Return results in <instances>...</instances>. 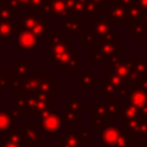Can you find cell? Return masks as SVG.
<instances>
[{"instance_id": "6da1fadb", "label": "cell", "mask_w": 147, "mask_h": 147, "mask_svg": "<svg viewBox=\"0 0 147 147\" xmlns=\"http://www.w3.org/2000/svg\"><path fill=\"white\" fill-rule=\"evenodd\" d=\"M39 127H41L45 132L48 133H56L62 127L63 119L60 114H55L53 110H47L41 113L38 117Z\"/></svg>"}, {"instance_id": "7a4b0ae2", "label": "cell", "mask_w": 147, "mask_h": 147, "mask_svg": "<svg viewBox=\"0 0 147 147\" xmlns=\"http://www.w3.org/2000/svg\"><path fill=\"white\" fill-rule=\"evenodd\" d=\"M129 102L139 109L142 118H147V93L146 92L141 91L138 86L130 88Z\"/></svg>"}, {"instance_id": "3957f363", "label": "cell", "mask_w": 147, "mask_h": 147, "mask_svg": "<svg viewBox=\"0 0 147 147\" xmlns=\"http://www.w3.org/2000/svg\"><path fill=\"white\" fill-rule=\"evenodd\" d=\"M22 116L21 113H18L16 109H0V134L7 132L10 130L13 124H16L18 118Z\"/></svg>"}, {"instance_id": "277c9868", "label": "cell", "mask_w": 147, "mask_h": 147, "mask_svg": "<svg viewBox=\"0 0 147 147\" xmlns=\"http://www.w3.org/2000/svg\"><path fill=\"white\" fill-rule=\"evenodd\" d=\"M22 131L26 144L29 145H41L44 144V134L39 132V125L33 123H25L22 126Z\"/></svg>"}, {"instance_id": "5b68a950", "label": "cell", "mask_w": 147, "mask_h": 147, "mask_svg": "<svg viewBox=\"0 0 147 147\" xmlns=\"http://www.w3.org/2000/svg\"><path fill=\"white\" fill-rule=\"evenodd\" d=\"M119 136H121L119 129L114 124H108L103 127L101 132V141L106 147H115Z\"/></svg>"}, {"instance_id": "8992f818", "label": "cell", "mask_w": 147, "mask_h": 147, "mask_svg": "<svg viewBox=\"0 0 147 147\" xmlns=\"http://www.w3.org/2000/svg\"><path fill=\"white\" fill-rule=\"evenodd\" d=\"M33 68L29 65L26 61H15L13 62V77L15 80H22L30 75H32Z\"/></svg>"}, {"instance_id": "52a82bcc", "label": "cell", "mask_w": 147, "mask_h": 147, "mask_svg": "<svg viewBox=\"0 0 147 147\" xmlns=\"http://www.w3.org/2000/svg\"><path fill=\"white\" fill-rule=\"evenodd\" d=\"M1 136H2V141L14 142V144L21 145L23 147L26 145V141H25V138H24L22 129H10L7 132L2 133Z\"/></svg>"}, {"instance_id": "ba28073f", "label": "cell", "mask_w": 147, "mask_h": 147, "mask_svg": "<svg viewBox=\"0 0 147 147\" xmlns=\"http://www.w3.org/2000/svg\"><path fill=\"white\" fill-rule=\"evenodd\" d=\"M121 105V116L123 119H142V116L137 107H134L132 103L122 102Z\"/></svg>"}, {"instance_id": "9c48e42d", "label": "cell", "mask_w": 147, "mask_h": 147, "mask_svg": "<svg viewBox=\"0 0 147 147\" xmlns=\"http://www.w3.org/2000/svg\"><path fill=\"white\" fill-rule=\"evenodd\" d=\"M79 136H77L74 130H65V132L60 136V147H79Z\"/></svg>"}, {"instance_id": "30bf717a", "label": "cell", "mask_w": 147, "mask_h": 147, "mask_svg": "<svg viewBox=\"0 0 147 147\" xmlns=\"http://www.w3.org/2000/svg\"><path fill=\"white\" fill-rule=\"evenodd\" d=\"M37 47V38L30 32H22L18 37V49H34Z\"/></svg>"}, {"instance_id": "8fae6325", "label": "cell", "mask_w": 147, "mask_h": 147, "mask_svg": "<svg viewBox=\"0 0 147 147\" xmlns=\"http://www.w3.org/2000/svg\"><path fill=\"white\" fill-rule=\"evenodd\" d=\"M76 80L80 83L82 86L85 87L87 92L91 91L93 86H95V72L94 71H83L79 76L76 77Z\"/></svg>"}, {"instance_id": "7c38bea8", "label": "cell", "mask_w": 147, "mask_h": 147, "mask_svg": "<svg viewBox=\"0 0 147 147\" xmlns=\"http://www.w3.org/2000/svg\"><path fill=\"white\" fill-rule=\"evenodd\" d=\"M107 82L110 83L117 91L121 90V88H124V87H127L130 83H127L124 78H122L121 76L116 75L114 71H108L107 72Z\"/></svg>"}, {"instance_id": "4fadbf2b", "label": "cell", "mask_w": 147, "mask_h": 147, "mask_svg": "<svg viewBox=\"0 0 147 147\" xmlns=\"http://www.w3.org/2000/svg\"><path fill=\"white\" fill-rule=\"evenodd\" d=\"M65 111H72V113H84L85 110V103L80 101L79 98H71L67 103H65Z\"/></svg>"}, {"instance_id": "5bb4252c", "label": "cell", "mask_w": 147, "mask_h": 147, "mask_svg": "<svg viewBox=\"0 0 147 147\" xmlns=\"http://www.w3.org/2000/svg\"><path fill=\"white\" fill-rule=\"evenodd\" d=\"M106 107V116L114 118V117H121V105L116 101H107L103 103Z\"/></svg>"}, {"instance_id": "9a60e30c", "label": "cell", "mask_w": 147, "mask_h": 147, "mask_svg": "<svg viewBox=\"0 0 147 147\" xmlns=\"http://www.w3.org/2000/svg\"><path fill=\"white\" fill-rule=\"evenodd\" d=\"M102 96H106L108 101H116V90L108 82H102Z\"/></svg>"}, {"instance_id": "2e32d148", "label": "cell", "mask_w": 147, "mask_h": 147, "mask_svg": "<svg viewBox=\"0 0 147 147\" xmlns=\"http://www.w3.org/2000/svg\"><path fill=\"white\" fill-rule=\"evenodd\" d=\"M60 115H61L63 121H67L69 123H76V124L80 123V115H79V113H72V111H65L64 110Z\"/></svg>"}, {"instance_id": "e0dca14e", "label": "cell", "mask_w": 147, "mask_h": 147, "mask_svg": "<svg viewBox=\"0 0 147 147\" xmlns=\"http://www.w3.org/2000/svg\"><path fill=\"white\" fill-rule=\"evenodd\" d=\"M10 85H11V79L8 77L7 72L0 71V93H6Z\"/></svg>"}, {"instance_id": "ac0fdd59", "label": "cell", "mask_w": 147, "mask_h": 147, "mask_svg": "<svg viewBox=\"0 0 147 147\" xmlns=\"http://www.w3.org/2000/svg\"><path fill=\"white\" fill-rule=\"evenodd\" d=\"M91 114L92 116H99V117H107L106 116V107L103 103L96 105L92 103L91 105Z\"/></svg>"}, {"instance_id": "d6986e66", "label": "cell", "mask_w": 147, "mask_h": 147, "mask_svg": "<svg viewBox=\"0 0 147 147\" xmlns=\"http://www.w3.org/2000/svg\"><path fill=\"white\" fill-rule=\"evenodd\" d=\"M115 147H132V138H130L125 132L124 133L121 132V136Z\"/></svg>"}, {"instance_id": "ffe728a7", "label": "cell", "mask_w": 147, "mask_h": 147, "mask_svg": "<svg viewBox=\"0 0 147 147\" xmlns=\"http://www.w3.org/2000/svg\"><path fill=\"white\" fill-rule=\"evenodd\" d=\"M106 117L92 116L91 117V127L92 129H103L106 126Z\"/></svg>"}, {"instance_id": "44dd1931", "label": "cell", "mask_w": 147, "mask_h": 147, "mask_svg": "<svg viewBox=\"0 0 147 147\" xmlns=\"http://www.w3.org/2000/svg\"><path fill=\"white\" fill-rule=\"evenodd\" d=\"M91 137V130L90 129H84L80 133H79V141L80 144H85L86 140Z\"/></svg>"}, {"instance_id": "7402d4cb", "label": "cell", "mask_w": 147, "mask_h": 147, "mask_svg": "<svg viewBox=\"0 0 147 147\" xmlns=\"http://www.w3.org/2000/svg\"><path fill=\"white\" fill-rule=\"evenodd\" d=\"M138 87H139L141 91H144V92L147 93V76H144V77H141V78L139 79Z\"/></svg>"}, {"instance_id": "603a6c76", "label": "cell", "mask_w": 147, "mask_h": 147, "mask_svg": "<svg viewBox=\"0 0 147 147\" xmlns=\"http://www.w3.org/2000/svg\"><path fill=\"white\" fill-rule=\"evenodd\" d=\"M3 147H23V146L14 144V142H9V141H3Z\"/></svg>"}, {"instance_id": "cb8c5ba5", "label": "cell", "mask_w": 147, "mask_h": 147, "mask_svg": "<svg viewBox=\"0 0 147 147\" xmlns=\"http://www.w3.org/2000/svg\"><path fill=\"white\" fill-rule=\"evenodd\" d=\"M38 147H54V145H42V146H41V145H39Z\"/></svg>"}, {"instance_id": "d4e9b609", "label": "cell", "mask_w": 147, "mask_h": 147, "mask_svg": "<svg viewBox=\"0 0 147 147\" xmlns=\"http://www.w3.org/2000/svg\"><path fill=\"white\" fill-rule=\"evenodd\" d=\"M139 147H147V141H146V142H145V144H144V145H140V146H139Z\"/></svg>"}, {"instance_id": "484cf974", "label": "cell", "mask_w": 147, "mask_h": 147, "mask_svg": "<svg viewBox=\"0 0 147 147\" xmlns=\"http://www.w3.org/2000/svg\"><path fill=\"white\" fill-rule=\"evenodd\" d=\"M0 147H3V144H2V145H1V144H0Z\"/></svg>"}]
</instances>
